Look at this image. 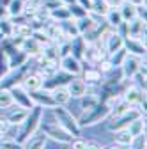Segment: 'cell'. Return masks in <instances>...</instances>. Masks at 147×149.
Instances as JSON below:
<instances>
[{"label": "cell", "instance_id": "3", "mask_svg": "<svg viewBox=\"0 0 147 149\" xmlns=\"http://www.w3.org/2000/svg\"><path fill=\"white\" fill-rule=\"evenodd\" d=\"M110 112H112V108H110L106 103H96L92 108H89V110H85L83 114H82V117L78 119V124L83 128V126H92V124H98V123H101V121H105V119H108L110 117Z\"/></svg>", "mask_w": 147, "mask_h": 149}, {"label": "cell", "instance_id": "24", "mask_svg": "<svg viewBox=\"0 0 147 149\" xmlns=\"http://www.w3.org/2000/svg\"><path fill=\"white\" fill-rule=\"evenodd\" d=\"M119 11H121V16H122V20H124L126 23L137 18V6H133L131 2H128V0L119 7Z\"/></svg>", "mask_w": 147, "mask_h": 149}, {"label": "cell", "instance_id": "32", "mask_svg": "<svg viewBox=\"0 0 147 149\" xmlns=\"http://www.w3.org/2000/svg\"><path fill=\"white\" fill-rule=\"evenodd\" d=\"M0 149H21V144L12 137H0Z\"/></svg>", "mask_w": 147, "mask_h": 149}, {"label": "cell", "instance_id": "21", "mask_svg": "<svg viewBox=\"0 0 147 149\" xmlns=\"http://www.w3.org/2000/svg\"><path fill=\"white\" fill-rule=\"evenodd\" d=\"M28 55L23 52V50H18V52H14L11 57H7V64H9V69H16V68H21V66H25L27 62H28Z\"/></svg>", "mask_w": 147, "mask_h": 149}, {"label": "cell", "instance_id": "38", "mask_svg": "<svg viewBox=\"0 0 147 149\" xmlns=\"http://www.w3.org/2000/svg\"><path fill=\"white\" fill-rule=\"evenodd\" d=\"M105 2L108 4V7H121L126 0H105Z\"/></svg>", "mask_w": 147, "mask_h": 149}, {"label": "cell", "instance_id": "9", "mask_svg": "<svg viewBox=\"0 0 147 149\" xmlns=\"http://www.w3.org/2000/svg\"><path fill=\"white\" fill-rule=\"evenodd\" d=\"M30 94V100L34 105H37L41 108H53L55 107V101L51 98V92L46 91V89H37L34 92H28Z\"/></svg>", "mask_w": 147, "mask_h": 149}, {"label": "cell", "instance_id": "30", "mask_svg": "<svg viewBox=\"0 0 147 149\" xmlns=\"http://www.w3.org/2000/svg\"><path fill=\"white\" fill-rule=\"evenodd\" d=\"M96 103H99L98 94H89V91H87V94H83V96L80 98V107H82V110H83V112H85V110H89V108H92Z\"/></svg>", "mask_w": 147, "mask_h": 149}, {"label": "cell", "instance_id": "12", "mask_svg": "<svg viewBox=\"0 0 147 149\" xmlns=\"http://www.w3.org/2000/svg\"><path fill=\"white\" fill-rule=\"evenodd\" d=\"M48 142V137L43 130H37L35 133H32L25 142H21V149H44Z\"/></svg>", "mask_w": 147, "mask_h": 149}, {"label": "cell", "instance_id": "14", "mask_svg": "<svg viewBox=\"0 0 147 149\" xmlns=\"http://www.w3.org/2000/svg\"><path fill=\"white\" fill-rule=\"evenodd\" d=\"M103 45H105V50H106V53L110 55V53H114V52H117V50H121V48H124V37L122 36H119L115 30H112L105 39H103Z\"/></svg>", "mask_w": 147, "mask_h": 149}, {"label": "cell", "instance_id": "11", "mask_svg": "<svg viewBox=\"0 0 147 149\" xmlns=\"http://www.w3.org/2000/svg\"><path fill=\"white\" fill-rule=\"evenodd\" d=\"M124 48L128 53L145 57V37H124Z\"/></svg>", "mask_w": 147, "mask_h": 149}, {"label": "cell", "instance_id": "13", "mask_svg": "<svg viewBox=\"0 0 147 149\" xmlns=\"http://www.w3.org/2000/svg\"><path fill=\"white\" fill-rule=\"evenodd\" d=\"M82 73H83V78H82V80L87 84L89 89L99 85L101 80H103L101 71H99L98 68H94V66H82Z\"/></svg>", "mask_w": 147, "mask_h": 149}, {"label": "cell", "instance_id": "34", "mask_svg": "<svg viewBox=\"0 0 147 149\" xmlns=\"http://www.w3.org/2000/svg\"><path fill=\"white\" fill-rule=\"evenodd\" d=\"M85 144H87V140H83L82 137H73L67 146H69V149H85Z\"/></svg>", "mask_w": 147, "mask_h": 149}, {"label": "cell", "instance_id": "4", "mask_svg": "<svg viewBox=\"0 0 147 149\" xmlns=\"http://www.w3.org/2000/svg\"><path fill=\"white\" fill-rule=\"evenodd\" d=\"M145 62V57H138V55H133V53H128L124 62L121 64V71H122V77L131 80L135 77V73H138L140 66Z\"/></svg>", "mask_w": 147, "mask_h": 149}, {"label": "cell", "instance_id": "15", "mask_svg": "<svg viewBox=\"0 0 147 149\" xmlns=\"http://www.w3.org/2000/svg\"><path fill=\"white\" fill-rule=\"evenodd\" d=\"M20 50H23L28 57H39V55L43 53V45L37 41V39H34L32 36H28V37H25L23 39V43H21V48Z\"/></svg>", "mask_w": 147, "mask_h": 149}, {"label": "cell", "instance_id": "33", "mask_svg": "<svg viewBox=\"0 0 147 149\" xmlns=\"http://www.w3.org/2000/svg\"><path fill=\"white\" fill-rule=\"evenodd\" d=\"M0 34H2V37H11L12 36V20L11 18L0 20Z\"/></svg>", "mask_w": 147, "mask_h": 149}, {"label": "cell", "instance_id": "20", "mask_svg": "<svg viewBox=\"0 0 147 149\" xmlns=\"http://www.w3.org/2000/svg\"><path fill=\"white\" fill-rule=\"evenodd\" d=\"M122 22H124V20H122V16H121L119 7H110L108 13L105 14V23H106L110 29H114V30H115Z\"/></svg>", "mask_w": 147, "mask_h": 149}, {"label": "cell", "instance_id": "25", "mask_svg": "<svg viewBox=\"0 0 147 149\" xmlns=\"http://www.w3.org/2000/svg\"><path fill=\"white\" fill-rule=\"evenodd\" d=\"M50 18L53 22H64V20H69V11H67V6H60L57 9H51L50 11Z\"/></svg>", "mask_w": 147, "mask_h": 149}, {"label": "cell", "instance_id": "8", "mask_svg": "<svg viewBox=\"0 0 147 149\" xmlns=\"http://www.w3.org/2000/svg\"><path fill=\"white\" fill-rule=\"evenodd\" d=\"M43 80L44 77L41 74V71H28L21 80V87L27 92H34L37 89H43Z\"/></svg>", "mask_w": 147, "mask_h": 149}, {"label": "cell", "instance_id": "27", "mask_svg": "<svg viewBox=\"0 0 147 149\" xmlns=\"http://www.w3.org/2000/svg\"><path fill=\"white\" fill-rule=\"evenodd\" d=\"M28 22H30V20H28ZM28 22H23V23H12V36L28 37V36L32 34V29H30Z\"/></svg>", "mask_w": 147, "mask_h": 149}, {"label": "cell", "instance_id": "31", "mask_svg": "<svg viewBox=\"0 0 147 149\" xmlns=\"http://www.w3.org/2000/svg\"><path fill=\"white\" fill-rule=\"evenodd\" d=\"M67 11H69V16L73 18V20H80V18H83L89 11L87 9H83L80 4H76V2H73V4H69L67 6Z\"/></svg>", "mask_w": 147, "mask_h": 149}, {"label": "cell", "instance_id": "28", "mask_svg": "<svg viewBox=\"0 0 147 149\" xmlns=\"http://www.w3.org/2000/svg\"><path fill=\"white\" fill-rule=\"evenodd\" d=\"M14 105L12 101V94H11V89H6V87H0V108H11Z\"/></svg>", "mask_w": 147, "mask_h": 149}, {"label": "cell", "instance_id": "18", "mask_svg": "<svg viewBox=\"0 0 147 149\" xmlns=\"http://www.w3.org/2000/svg\"><path fill=\"white\" fill-rule=\"evenodd\" d=\"M28 116V110L27 108H21V107H16V108H11L9 110V114L6 117V121L9 124H14V126H20Z\"/></svg>", "mask_w": 147, "mask_h": 149}, {"label": "cell", "instance_id": "16", "mask_svg": "<svg viewBox=\"0 0 147 149\" xmlns=\"http://www.w3.org/2000/svg\"><path fill=\"white\" fill-rule=\"evenodd\" d=\"M66 89H67V92H69V96H71V98H76V100H80L83 94H87V91H89L87 84H85L82 78H78V77L73 78V80L66 85Z\"/></svg>", "mask_w": 147, "mask_h": 149}, {"label": "cell", "instance_id": "5", "mask_svg": "<svg viewBox=\"0 0 147 149\" xmlns=\"http://www.w3.org/2000/svg\"><path fill=\"white\" fill-rule=\"evenodd\" d=\"M43 132L46 133L48 139L59 142V144H69L71 139H73V135L67 133L64 128H60L57 123H53V124H44V126H43Z\"/></svg>", "mask_w": 147, "mask_h": 149}, {"label": "cell", "instance_id": "29", "mask_svg": "<svg viewBox=\"0 0 147 149\" xmlns=\"http://www.w3.org/2000/svg\"><path fill=\"white\" fill-rule=\"evenodd\" d=\"M126 55H128L126 48H121V50H117V52H114V53H110V55H108V61H110V64H112L114 68H121V64H122L124 59H126Z\"/></svg>", "mask_w": 147, "mask_h": 149}, {"label": "cell", "instance_id": "22", "mask_svg": "<svg viewBox=\"0 0 147 149\" xmlns=\"http://www.w3.org/2000/svg\"><path fill=\"white\" fill-rule=\"evenodd\" d=\"M126 130L130 132V135H131L133 139H137V137H140V135H145V117H144V116L137 117L135 121H131L130 124H128Z\"/></svg>", "mask_w": 147, "mask_h": 149}, {"label": "cell", "instance_id": "23", "mask_svg": "<svg viewBox=\"0 0 147 149\" xmlns=\"http://www.w3.org/2000/svg\"><path fill=\"white\" fill-rule=\"evenodd\" d=\"M133 142V137L130 135V132H128L126 128L122 130H115L114 132V144L117 146H124V147H130Z\"/></svg>", "mask_w": 147, "mask_h": 149}, {"label": "cell", "instance_id": "7", "mask_svg": "<svg viewBox=\"0 0 147 149\" xmlns=\"http://www.w3.org/2000/svg\"><path fill=\"white\" fill-rule=\"evenodd\" d=\"M59 66H60V69H62V71H66V73L73 74V77H80V74H82L83 61L75 59V57H73V55L69 53V55H64V57H60V59H59Z\"/></svg>", "mask_w": 147, "mask_h": 149}, {"label": "cell", "instance_id": "19", "mask_svg": "<svg viewBox=\"0 0 147 149\" xmlns=\"http://www.w3.org/2000/svg\"><path fill=\"white\" fill-rule=\"evenodd\" d=\"M51 92V98H53V101H55V107H66L73 98L69 96V92H67V89L66 87H55L53 91H50Z\"/></svg>", "mask_w": 147, "mask_h": 149}, {"label": "cell", "instance_id": "6", "mask_svg": "<svg viewBox=\"0 0 147 149\" xmlns=\"http://www.w3.org/2000/svg\"><path fill=\"white\" fill-rule=\"evenodd\" d=\"M122 100L131 107H140L142 103H145V91H142L135 84H130L122 92Z\"/></svg>", "mask_w": 147, "mask_h": 149}, {"label": "cell", "instance_id": "39", "mask_svg": "<svg viewBox=\"0 0 147 149\" xmlns=\"http://www.w3.org/2000/svg\"><path fill=\"white\" fill-rule=\"evenodd\" d=\"M4 18H9V13H7V7L0 4V20H4Z\"/></svg>", "mask_w": 147, "mask_h": 149}, {"label": "cell", "instance_id": "2", "mask_svg": "<svg viewBox=\"0 0 147 149\" xmlns=\"http://www.w3.org/2000/svg\"><path fill=\"white\" fill-rule=\"evenodd\" d=\"M53 112V117H55V123H57L60 128H64L67 133H71L73 137H80L82 135V126L78 124V119L73 116V112H69L66 107H53L51 108Z\"/></svg>", "mask_w": 147, "mask_h": 149}, {"label": "cell", "instance_id": "17", "mask_svg": "<svg viewBox=\"0 0 147 149\" xmlns=\"http://www.w3.org/2000/svg\"><path fill=\"white\" fill-rule=\"evenodd\" d=\"M87 45H89V43L83 39L82 36L73 37V39H71V50H69V53H71L75 59H78V61H83V57H85V52H87Z\"/></svg>", "mask_w": 147, "mask_h": 149}, {"label": "cell", "instance_id": "41", "mask_svg": "<svg viewBox=\"0 0 147 149\" xmlns=\"http://www.w3.org/2000/svg\"><path fill=\"white\" fill-rule=\"evenodd\" d=\"M128 2H131L133 6H140V4H145V0H128Z\"/></svg>", "mask_w": 147, "mask_h": 149}, {"label": "cell", "instance_id": "42", "mask_svg": "<svg viewBox=\"0 0 147 149\" xmlns=\"http://www.w3.org/2000/svg\"><path fill=\"white\" fill-rule=\"evenodd\" d=\"M92 2H98V0H92Z\"/></svg>", "mask_w": 147, "mask_h": 149}, {"label": "cell", "instance_id": "10", "mask_svg": "<svg viewBox=\"0 0 147 149\" xmlns=\"http://www.w3.org/2000/svg\"><path fill=\"white\" fill-rule=\"evenodd\" d=\"M11 94H12L14 105L21 107V108H27V110H30V108L34 107V103H32V100H30V94H28V92H27L21 85L11 87Z\"/></svg>", "mask_w": 147, "mask_h": 149}, {"label": "cell", "instance_id": "1", "mask_svg": "<svg viewBox=\"0 0 147 149\" xmlns=\"http://www.w3.org/2000/svg\"><path fill=\"white\" fill-rule=\"evenodd\" d=\"M43 114H44V108H41V107H37V105H34L30 110H28V116H27V119L20 124V132H18V137H16V140L18 142H25L32 133H35L39 130V126H41V121H43Z\"/></svg>", "mask_w": 147, "mask_h": 149}, {"label": "cell", "instance_id": "36", "mask_svg": "<svg viewBox=\"0 0 147 149\" xmlns=\"http://www.w3.org/2000/svg\"><path fill=\"white\" fill-rule=\"evenodd\" d=\"M76 4H80L83 9H87V11L90 13V9H92V4H94V2H92V0H76Z\"/></svg>", "mask_w": 147, "mask_h": 149}, {"label": "cell", "instance_id": "40", "mask_svg": "<svg viewBox=\"0 0 147 149\" xmlns=\"http://www.w3.org/2000/svg\"><path fill=\"white\" fill-rule=\"evenodd\" d=\"M105 149H130V147H124V146H117V144H114V146L105 147Z\"/></svg>", "mask_w": 147, "mask_h": 149}, {"label": "cell", "instance_id": "26", "mask_svg": "<svg viewBox=\"0 0 147 149\" xmlns=\"http://www.w3.org/2000/svg\"><path fill=\"white\" fill-rule=\"evenodd\" d=\"M7 13H9V18L21 16L23 14V0H9Z\"/></svg>", "mask_w": 147, "mask_h": 149}, {"label": "cell", "instance_id": "35", "mask_svg": "<svg viewBox=\"0 0 147 149\" xmlns=\"http://www.w3.org/2000/svg\"><path fill=\"white\" fill-rule=\"evenodd\" d=\"M131 80H135V85H137V87H140L142 91H145V74H144V73H140V71L135 73V77H133Z\"/></svg>", "mask_w": 147, "mask_h": 149}, {"label": "cell", "instance_id": "37", "mask_svg": "<svg viewBox=\"0 0 147 149\" xmlns=\"http://www.w3.org/2000/svg\"><path fill=\"white\" fill-rule=\"evenodd\" d=\"M85 149H103V147H101V144H99V142H96V140H87Z\"/></svg>", "mask_w": 147, "mask_h": 149}]
</instances>
